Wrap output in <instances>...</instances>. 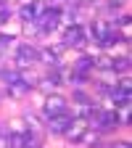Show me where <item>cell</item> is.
Returning a JSON list of instances; mask_svg holds the SVG:
<instances>
[{"instance_id": "6da1fadb", "label": "cell", "mask_w": 132, "mask_h": 148, "mask_svg": "<svg viewBox=\"0 0 132 148\" xmlns=\"http://www.w3.org/2000/svg\"><path fill=\"white\" fill-rule=\"evenodd\" d=\"M66 48H85L87 40H85V24H66L64 29V40H61Z\"/></svg>"}, {"instance_id": "7a4b0ae2", "label": "cell", "mask_w": 132, "mask_h": 148, "mask_svg": "<svg viewBox=\"0 0 132 148\" xmlns=\"http://www.w3.org/2000/svg\"><path fill=\"white\" fill-rule=\"evenodd\" d=\"M61 18H64V13H61V8H45L40 16H37V24H40V29L48 34V32H55L61 27Z\"/></svg>"}, {"instance_id": "3957f363", "label": "cell", "mask_w": 132, "mask_h": 148, "mask_svg": "<svg viewBox=\"0 0 132 148\" xmlns=\"http://www.w3.org/2000/svg\"><path fill=\"white\" fill-rule=\"evenodd\" d=\"M69 108V103H66V98L64 95H58V92H50V95H45V103H42V119H50V116H55V114H64V111Z\"/></svg>"}, {"instance_id": "277c9868", "label": "cell", "mask_w": 132, "mask_h": 148, "mask_svg": "<svg viewBox=\"0 0 132 148\" xmlns=\"http://www.w3.org/2000/svg\"><path fill=\"white\" fill-rule=\"evenodd\" d=\"M61 82H64V77H61V71L58 69H53V71H48L42 79H37V87H40L45 95H50V92H58V87H61Z\"/></svg>"}, {"instance_id": "5b68a950", "label": "cell", "mask_w": 132, "mask_h": 148, "mask_svg": "<svg viewBox=\"0 0 132 148\" xmlns=\"http://www.w3.org/2000/svg\"><path fill=\"white\" fill-rule=\"evenodd\" d=\"M90 124H87V119H82V116H74L71 122H69V127L64 130V138L69 140V143H79V138L85 135V130H87Z\"/></svg>"}, {"instance_id": "8992f818", "label": "cell", "mask_w": 132, "mask_h": 148, "mask_svg": "<svg viewBox=\"0 0 132 148\" xmlns=\"http://www.w3.org/2000/svg\"><path fill=\"white\" fill-rule=\"evenodd\" d=\"M71 119H74V116H71V111L66 108L64 114H55V116L45 119V127H48V132H53V135H64V130L69 127Z\"/></svg>"}, {"instance_id": "52a82bcc", "label": "cell", "mask_w": 132, "mask_h": 148, "mask_svg": "<svg viewBox=\"0 0 132 148\" xmlns=\"http://www.w3.org/2000/svg\"><path fill=\"white\" fill-rule=\"evenodd\" d=\"M29 90H32V85H29L24 77H18L16 82H11V85H8V90H5V92H8L11 98H21V95H27Z\"/></svg>"}, {"instance_id": "ba28073f", "label": "cell", "mask_w": 132, "mask_h": 148, "mask_svg": "<svg viewBox=\"0 0 132 148\" xmlns=\"http://www.w3.org/2000/svg\"><path fill=\"white\" fill-rule=\"evenodd\" d=\"M37 61H42L45 66H53V69H58V66H61L58 56H55L50 48H37Z\"/></svg>"}, {"instance_id": "9c48e42d", "label": "cell", "mask_w": 132, "mask_h": 148, "mask_svg": "<svg viewBox=\"0 0 132 148\" xmlns=\"http://www.w3.org/2000/svg\"><path fill=\"white\" fill-rule=\"evenodd\" d=\"M5 127H8V135H27V132H29V127H27L24 116H13V119H8Z\"/></svg>"}, {"instance_id": "30bf717a", "label": "cell", "mask_w": 132, "mask_h": 148, "mask_svg": "<svg viewBox=\"0 0 132 148\" xmlns=\"http://www.w3.org/2000/svg\"><path fill=\"white\" fill-rule=\"evenodd\" d=\"M98 143H101V132H98V130H92V127H87L85 135L79 138V145H87V148H95Z\"/></svg>"}, {"instance_id": "8fae6325", "label": "cell", "mask_w": 132, "mask_h": 148, "mask_svg": "<svg viewBox=\"0 0 132 148\" xmlns=\"http://www.w3.org/2000/svg\"><path fill=\"white\" fill-rule=\"evenodd\" d=\"M92 69H95V64H92L90 56H82V58H77V64H74V74H85V77H90Z\"/></svg>"}, {"instance_id": "7c38bea8", "label": "cell", "mask_w": 132, "mask_h": 148, "mask_svg": "<svg viewBox=\"0 0 132 148\" xmlns=\"http://www.w3.org/2000/svg\"><path fill=\"white\" fill-rule=\"evenodd\" d=\"M18 77H21V71H18V69H16L13 64H11V66H5V69H0V79H3L5 85H11V82H16Z\"/></svg>"}, {"instance_id": "4fadbf2b", "label": "cell", "mask_w": 132, "mask_h": 148, "mask_svg": "<svg viewBox=\"0 0 132 148\" xmlns=\"http://www.w3.org/2000/svg\"><path fill=\"white\" fill-rule=\"evenodd\" d=\"M16 53H21V56H27V58L37 61V45H32V42H21L16 48Z\"/></svg>"}, {"instance_id": "5bb4252c", "label": "cell", "mask_w": 132, "mask_h": 148, "mask_svg": "<svg viewBox=\"0 0 132 148\" xmlns=\"http://www.w3.org/2000/svg\"><path fill=\"white\" fill-rule=\"evenodd\" d=\"M24 122H27V127H29V132H37L40 127H45L42 119L37 116V114H24Z\"/></svg>"}, {"instance_id": "9a60e30c", "label": "cell", "mask_w": 132, "mask_h": 148, "mask_svg": "<svg viewBox=\"0 0 132 148\" xmlns=\"http://www.w3.org/2000/svg\"><path fill=\"white\" fill-rule=\"evenodd\" d=\"M92 98L87 95V92L85 90H74V103H90Z\"/></svg>"}, {"instance_id": "2e32d148", "label": "cell", "mask_w": 132, "mask_h": 148, "mask_svg": "<svg viewBox=\"0 0 132 148\" xmlns=\"http://www.w3.org/2000/svg\"><path fill=\"white\" fill-rule=\"evenodd\" d=\"M106 5H108L111 11H119V8H122V0H108V3H106Z\"/></svg>"}, {"instance_id": "e0dca14e", "label": "cell", "mask_w": 132, "mask_h": 148, "mask_svg": "<svg viewBox=\"0 0 132 148\" xmlns=\"http://www.w3.org/2000/svg\"><path fill=\"white\" fill-rule=\"evenodd\" d=\"M108 148H129V143H127V140H122V143H111Z\"/></svg>"}, {"instance_id": "ac0fdd59", "label": "cell", "mask_w": 132, "mask_h": 148, "mask_svg": "<svg viewBox=\"0 0 132 148\" xmlns=\"http://www.w3.org/2000/svg\"><path fill=\"white\" fill-rule=\"evenodd\" d=\"M0 8H8V5H5V0H0Z\"/></svg>"}, {"instance_id": "d6986e66", "label": "cell", "mask_w": 132, "mask_h": 148, "mask_svg": "<svg viewBox=\"0 0 132 148\" xmlns=\"http://www.w3.org/2000/svg\"><path fill=\"white\" fill-rule=\"evenodd\" d=\"M0 58H3V48H0Z\"/></svg>"}]
</instances>
